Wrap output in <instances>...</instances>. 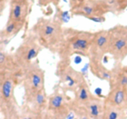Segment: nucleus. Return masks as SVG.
<instances>
[{
	"label": "nucleus",
	"instance_id": "5",
	"mask_svg": "<svg viewBox=\"0 0 127 119\" xmlns=\"http://www.w3.org/2000/svg\"><path fill=\"white\" fill-rule=\"evenodd\" d=\"M56 74L59 77L60 82L64 85V87L74 92L78 85L85 80L82 72L76 71L72 67L70 59H60Z\"/></svg>",
	"mask_w": 127,
	"mask_h": 119
},
{
	"label": "nucleus",
	"instance_id": "14",
	"mask_svg": "<svg viewBox=\"0 0 127 119\" xmlns=\"http://www.w3.org/2000/svg\"><path fill=\"white\" fill-rule=\"evenodd\" d=\"M95 95H93L91 92L86 80H85L74 90V100H70V104L73 106H84L88 101L91 100Z\"/></svg>",
	"mask_w": 127,
	"mask_h": 119
},
{
	"label": "nucleus",
	"instance_id": "3",
	"mask_svg": "<svg viewBox=\"0 0 127 119\" xmlns=\"http://www.w3.org/2000/svg\"><path fill=\"white\" fill-rule=\"evenodd\" d=\"M13 90L14 78L12 76L0 75V111L5 117H16L17 114Z\"/></svg>",
	"mask_w": 127,
	"mask_h": 119
},
{
	"label": "nucleus",
	"instance_id": "20",
	"mask_svg": "<svg viewBox=\"0 0 127 119\" xmlns=\"http://www.w3.org/2000/svg\"><path fill=\"white\" fill-rule=\"evenodd\" d=\"M61 0H38V5L40 6H48L50 5H54L55 6H58Z\"/></svg>",
	"mask_w": 127,
	"mask_h": 119
},
{
	"label": "nucleus",
	"instance_id": "13",
	"mask_svg": "<svg viewBox=\"0 0 127 119\" xmlns=\"http://www.w3.org/2000/svg\"><path fill=\"white\" fill-rule=\"evenodd\" d=\"M112 71V78L109 81L110 88L115 86H127V66L122 62H115Z\"/></svg>",
	"mask_w": 127,
	"mask_h": 119
},
{
	"label": "nucleus",
	"instance_id": "4",
	"mask_svg": "<svg viewBox=\"0 0 127 119\" xmlns=\"http://www.w3.org/2000/svg\"><path fill=\"white\" fill-rule=\"evenodd\" d=\"M108 55H110L115 62H123V54L127 44V26L116 25L108 29Z\"/></svg>",
	"mask_w": 127,
	"mask_h": 119
},
{
	"label": "nucleus",
	"instance_id": "10",
	"mask_svg": "<svg viewBox=\"0 0 127 119\" xmlns=\"http://www.w3.org/2000/svg\"><path fill=\"white\" fill-rule=\"evenodd\" d=\"M103 104L127 111V86L111 87L103 97Z\"/></svg>",
	"mask_w": 127,
	"mask_h": 119
},
{
	"label": "nucleus",
	"instance_id": "6",
	"mask_svg": "<svg viewBox=\"0 0 127 119\" xmlns=\"http://www.w3.org/2000/svg\"><path fill=\"white\" fill-rule=\"evenodd\" d=\"M41 49L42 45L39 44L36 37L32 33L17 48L15 54V58L19 66L22 68H25L32 63L34 59L36 58Z\"/></svg>",
	"mask_w": 127,
	"mask_h": 119
},
{
	"label": "nucleus",
	"instance_id": "1",
	"mask_svg": "<svg viewBox=\"0 0 127 119\" xmlns=\"http://www.w3.org/2000/svg\"><path fill=\"white\" fill-rule=\"evenodd\" d=\"M63 32V40L56 51L60 59H70L74 55L88 56L94 33L71 27H64Z\"/></svg>",
	"mask_w": 127,
	"mask_h": 119
},
{
	"label": "nucleus",
	"instance_id": "19",
	"mask_svg": "<svg viewBox=\"0 0 127 119\" xmlns=\"http://www.w3.org/2000/svg\"><path fill=\"white\" fill-rule=\"evenodd\" d=\"M54 18L60 22L62 25L65 24L70 21V13L69 11H63L58 6H56V14Z\"/></svg>",
	"mask_w": 127,
	"mask_h": 119
},
{
	"label": "nucleus",
	"instance_id": "16",
	"mask_svg": "<svg viewBox=\"0 0 127 119\" xmlns=\"http://www.w3.org/2000/svg\"><path fill=\"white\" fill-rule=\"evenodd\" d=\"M126 114L127 111H125V110L103 104L102 119H125L127 117Z\"/></svg>",
	"mask_w": 127,
	"mask_h": 119
},
{
	"label": "nucleus",
	"instance_id": "17",
	"mask_svg": "<svg viewBox=\"0 0 127 119\" xmlns=\"http://www.w3.org/2000/svg\"><path fill=\"white\" fill-rule=\"evenodd\" d=\"M22 26L16 23V21H13V20H8L7 24L5 26V29L3 30V32L1 33V38H8V37H12V36H16L20 29L22 28Z\"/></svg>",
	"mask_w": 127,
	"mask_h": 119
},
{
	"label": "nucleus",
	"instance_id": "24",
	"mask_svg": "<svg viewBox=\"0 0 127 119\" xmlns=\"http://www.w3.org/2000/svg\"><path fill=\"white\" fill-rule=\"evenodd\" d=\"M5 0H0V16H1L2 11L5 8Z\"/></svg>",
	"mask_w": 127,
	"mask_h": 119
},
{
	"label": "nucleus",
	"instance_id": "9",
	"mask_svg": "<svg viewBox=\"0 0 127 119\" xmlns=\"http://www.w3.org/2000/svg\"><path fill=\"white\" fill-rule=\"evenodd\" d=\"M109 50V33L108 30H100L94 33L88 58L93 60L103 61V56L108 55Z\"/></svg>",
	"mask_w": 127,
	"mask_h": 119
},
{
	"label": "nucleus",
	"instance_id": "21",
	"mask_svg": "<svg viewBox=\"0 0 127 119\" xmlns=\"http://www.w3.org/2000/svg\"><path fill=\"white\" fill-rule=\"evenodd\" d=\"M95 95L98 97H104L103 95V89L100 87H97L95 89Z\"/></svg>",
	"mask_w": 127,
	"mask_h": 119
},
{
	"label": "nucleus",
	"instance_id": "25",
	"mask_svg": "<svg viewBox=\"0 0 127 119\" xmlns=\"http://www.w3.org/2000/svg\"><path fill=\"white\" fill-rule=\"evenodd\" d=\"M126 57H127V44H126V45H125V50H124V54H123V59L125 60Z\"/></svg>",
	"mask_w": 127,
	"mask_h": 119
},
{
	"label": "nucleus",
	"instance_id": "18",
	"mask_svg": "<svg viewBox=\"0 0 127 119\" xmlns=\"http://www.w3.org/2000/svg\"><path fill=\"white\" fill-rule=\"evenodd\" d=\"M110 6V13L120 15L127 9V0H105Z\"/></svg>",
	"mask_w": 127,
	"mask_h": 119
},
{
	"label": "nucleus",
	"instance_id": "11",
	"mask_svg": "<svg viewBox=\"0 0 127 119\" xmlns=\"http://www.w3.org/2000/svg\"><path fill=\"white\" fill-rule=\"evenodd\" d=\"M29 10L30 0H11L9 19L24 27Z\"/></svg>",
	"mask_w": 127,
	"mask_h": 119
},
{
	"label": "nucleus",
	"instance_id": "8",
	"mask_svg": "<svg viewBox=\"0 0 127 119\" xmlns=\"http://www.w3.org/2000/svg\"><path fill=\"white\" fill-rule=\"evenodd\" d=\"M24 87L26 95L45 89V71L37 62H32L24 68Z\"/></svg>",
	"mask_w": 127,
	"mask_h": 119
},
{
	"label": "nucleus",
	"instance_id": "23",
	"mask_svg": "<svg viewBox=\"0 0 127 119\" xmlns=\"http://www.w3.org/2000/svg\"><path fill=\"white\" fill-rule=\"evenodd\" d=\"M74 62L75 64H80L81 62H82V57H81V56L80 55H75V56H74Z\"/></svg>",
	"mask_w": 127,
	"mask_h": 119
},
{
	"label": "nucleus",
	"instance_id": "15",
	"mask_svg": "<svg viewBox=\"0 0 127 119\" xmlns=\"http://www.w3.org/2000/svg\"><path fill=\"white\" fill-rule=\"evenodd\" d=\"M89 70L95 77L98 79L103 80V81H109L112 78V71L110 69L106 68L103 64V61L101 60H89Z\"/></svg>",
	"mask_w": 127,
	"mask_h": 119
},
{
	"label": "nucleus",
	"instance_id": "12",
	"mask_svg": "<svg viewBox=\"0 0 127 119\" xmlns=\"http://www.w3.org/2000/svg\"><path fill=\"white\" fill-rule=\"evenodd\" d=\"M26 99L30 106V109L34 112V115L45 114L48 99L45 95V89L26 95Z\"/></svg>",
	"mask_w": 127,
	"mask_h": 119
},
{
	"label": "nucleus",
	"instance_id": "22",
	"mask_svg": "<svg viewBox=\"0 0 127 119\" xmlns=\"http://www.w3.org/2000/svg\"><path fill=\"white\" fill-rule=\"evenodd\" d=\"M86 0H69V3H70V6H74V5H77V4H80L82 2H85Z\"/></svg>",
	"mask_w": 127,
	"mask_h": 119
},
{
	"label": "nucleus",
	"instance_id": "2",
	"mask_svg": "<svg viewBox=\"0 0 127 119\" xmlns=\"http://www.w3.org/2000/svg\"><path fill=\"white\" fill-rule=\"evenodd\" d=\"M64 27L55 18H39L34 26L32 33L36 37L42 47L56 53L64 37Z\"/></svg>",
	"mask_w": 127,
	"mask_h": 119
},
{
	"label": "nucleus",
	"instance_id": "7",
	"mask_svg": "<svg viewBox=\"0 0 127 119\" xmlns=\"http://www.w3.org/2000/svg\"><path fill=\"white\" fill-rule=\"evenodd\" d=\"M70 12L73 16H83L89 19L95 16H105L111 10L105 0H86L72 6Z\"/></svg>",
	"mask_w": 127,
	"mask_h": 119
}]
</instances>
